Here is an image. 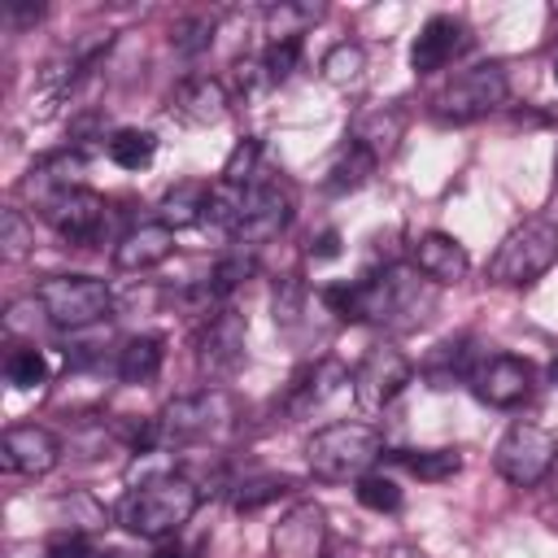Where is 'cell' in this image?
Instances as JSON below:
<instances>
[{
	"label": "cell",
	"mask_w": 558,
	"mask_h": 558,
	"mask_svg": "<svg viewBox=\"0 0 558 558\" xmlns=\"http://www.w3.org/2000/svg\"><path fill=\"white\" fill-rule=\"evenodd\" d=\"M318 301L340 323H379L392 331L418 327L436 305V283L418 266H384L366 279H344L318 288Z\"/></svg>",
	"instance_id": "cell-1"
},
{
	"label": "cell",
	"mask_w": 558,
	"mask_h": 558,
	"mask_svg": "<svg viewBox=\"0 0 558 558\" xmlns=\"http://www.w3.org/2000/svg\"><path fill=\"white\" fill-rule=\"evenodd\" d=\"M196 506H201V484L183 471H161V475L131 484L122 501L113 506V519L131 536L161 541V536H174L196 514Z\"/></svg>",
	"instance_id": "cell-2"
},
{
	"label": "cell",
	"mask_w": 558,
	"mask_h": 558,
	"mask_svg": "<svg viewBox=\"0 0 558 558\" xmlns=\"http://www.w3.org/2000/svg\"><path fill=\"white\" fill-rule=\"evenodd\" d=\"M310 475L323 484H344L371 475L375 462H384V436L371 423H331L310 436L305 445Z\"/></svg>",
	"instance_id": "cell-3"
},
{
	"label": "cell",
	"mask_w": 558,
	"mask_h": 558,
	"mask_svg": "<svg viewBox=\"0 0 558 558\" xmlns=\"http://www.w3.org/2000/svg\"><path fill=\"white\" fill-rule=\"evenodd\" d=\"M554 262H558V222L527 218L514 231H506V240L488 257V279L501 288H523V283L541 279Z\"/></svg>",
	"instance_id": "cell-4"
},
{
	"label": "cell",
	"mask_w": 558,
	"mask_h": 558,
	"mask_svg": "<svg viewBox=\"0 0 558 558\" xmlns=\"http://www.w3.org/2000/svg\"><path fill=\"white\" fill-rule=\"evenodd\" d=\"M35 305L57 331H83L113 310V292L96 275H48L35 288Z\"/></svg>",
	"instance_id": "cell-5"
},
{
	"label": "cell",
	"mask_w": 558,
	"mask_h": 558,
	"mask_svg": "<svg viewBox=\"0 0 558 558\" xmlns=\"http://www.w3.org/2000/svg\"><path fill=\"white\" fill-rule=\"evenodd\" d=\"M558 462V440L541 423H510L493 449V466L514 488H536L549 480Z\"/></svg>",
	"instance_id": "cell-6"
},
{
	"label": "cell",
	"mask_w": 558,
	"mask_h": 558,
	"mask_svg": "<svg viewBox=\"0 0 558 558\" xmlns=\"http://www.w3.org/2000/svg\"><path fill=\"white\" fill-rule=\"evenodd\" d=\"M506 92H510L506 70H501L497 61H484V65L462 70V74L432 100V113H436V122H453V126H462V122L488 118L497 105H506Z\"/></svg>",
	"instance_id": "cell-7"
},
{
	"label": "cell",
	"mask_w": 558,
	"mask_h": 558,
	"mask_svg": "<svg viewBox=\"0 0 558 558\" xmlns=\"http://www.w3.org/2000/svg\"><path fill=\"white\" fill-rule=\"evenodd\" d=\"M231 414L222 392H196V397H174L157 418H153V440L157 449H183L196 445L205 436H214L222 427V418Z\"/></svg>",
	"instance_id": "cell-8"
},
{
	"label": "cell",
	"mask_w": 558,
	"mask_h": 558,
	"mask_svg": "<svg viewBox=\"0 0 558 558\" xmlns=\"http://www.w3.org/2000/svg\"><path fill=\"white\" fill-rule=\"evenodd\" d=\"M44 222L74 248H92L100 244L105 227H109V201L92 187H70L61 196H52L48 205H39Z\"/></svg>",
	"instance_id": "cell-9"
},
{
	"label": "cell",
	"mask_w": 558,
	"mask_h": 558,
	"mask_svg": "<svg viewBox=\"0 0 558 558\" xmlns=\"http://www.w3.org/2000/svg\"><path fill=\"white\" fill-rule=\"evenodd\" d=\"M410 375H414V366H410V357H405L401 349L375 344V349L362 353V362H357V371H353V397H357V405H362L366 414L388 410V405L401 397V388L410 384Z\"/></svg>",
	"instance_id": "cell-10"
},
{
	"label": "cell",
	"mask_w": 558,
	"mask_h": 558,
	"mask_svg": "<svg viewBox=\"0 0 558 558\" xmlns=\"http://www.w3.org/2000/svg\"><path fill=\"white\" fill-rule=\"evenodd\" d=\"M532 384H536L532 362L527 357H514V353H493L471 375V392L484 405H493V410H514L519 401L532 397Z\"/></svg>",
	"instance_id": "cell-11"
},
{
	"label": "cell",
	"mask_w": 558,
	"mask_h": 558,
	"mask_svg": "<svg viewBox=\"0 0 558 558\" xmlns=\"http://www.w3.org/2000/svg\"><path fill=\"white\" fill-rule=\"evenodd\" d=\"M288 218H292V192L279 179H253L248 196H244L235 240L240 244H266L288 227Z\"/></svg>",
	"instance_id": "cell-12"
},
{
	"label": "cell",
	"mask_w": 558,
	"mask_h": 558,
	"mask_svg": "<svg viewBox=\"0 0 558 558\" xmlns=\"http://www.w3.org/2000/svg\"><path fill=\"white\" fill-rule=\"evenodd\" d=\"M275 558H327V510L318 501H296L270 527Z\"/></svg>",
	"instance_id": "cell-13"
},
{
	"label": "cell",
	"mask_w": 558,
	"mask_h": 558,
	"mask_svg": "<svg viewBox=\"0 0 558 558\" xmlns=\"http://www.w3.org/2000/svg\"><path fill=\"white\" fill-rule=\"evenodd\" d=\"M244 336H248L244 314L218 310V314L201 327V336H196V366H201V375H209V379L231 375V371L244 362Z\"/></svg>",
	"instance_id": "cell-14"
},
{
	"label": "cell",
	"mask_w": 558,
	"mask_h": 558,
	"mask_svg": "<svg viewBox=\"0 0 558 558\" xmlns=\"http://www.w3.org/2000/svg\"><path fill=\"white\" fill-rule=\"evenodd\" d=\"M61 458V445L48 427H35V423H17L0 436V466L9 475H44L52 471Z\"/></svg>",
	"instance_id": "cell-15"
},
{
	"label": "cell",
	"mask_w": 558,
	"mask_h": 558,
	"mask_svg": "<svg viewBox=\"0 0 558 558\" xmlns=\"http://www.w3.org/2000/svg\"><path fill=\"white\" fill-rule=\"evenodd\" d=\"M462 48H466V26H462L458 17H449V13H436V17H427V22L418 26V35H414V44H410V70H414V74H436V70H445Z\"/></svg>",
	"instance_id": "cell-16"
},
{
	"label": "cell",
	"mask_w": 558,
	"mask_h": 558,
	"mask_svg": "<svg viewBox=\"0 0 558 558\" xmlns=\"http://www.w3.org/2000/svg\"><path fill=\"white\" fill-rule=\"evenodd\" d=\"M170 113L179 122H187V126H214L227 113V87L218 78H209V74L183 78L174 87V96H170Z\"/></svg>",
	"instance_id": "cell-17"
},
{
	"label": "cell",
	"mask_w": 558,
	"mask_h": 558,
	"mask_svg": "<svg viewBox=\"0 0 558 558\" xmlns=\"http://www.w3.org/2000/svg\"><path fill=\"white\" fill-rule=\"evenodd\" d=\"M414 266H418L432 283H458V279H466L471 257H466V248H462L449 231H423V235L414 240Z\"/></svg>",
	"instance_id": "cell-18"
},
{
	"label": "cell",
	"mask_w": 558,
	"mask_h": 558,
	"mask_svg": "<svg viewBox=\"0 0 558 558\" xmlns=\"http://www.w3.org/2000/svg\"><path fill=\"white\" fill-rule=\"evenodd\" d=\"M170 253H174V231L166 222H140L118 240L113 266L118 270H148V266H161Z\"/></svg>",
	"instance_id": "cell-19"
},
{
	"label": "cell",
	"mask_w": 558,
	"mask_h": 558,
	"mask_svg": "<svg viewBox=\"0 0 558 558\" xmlns=\"http://www.w3.org/2000/svg\"><path fill=\"white\" fill-rule=\"evenodd\" d=\"M83 153H52V157H39L26 179H22V196H35V205H48L52 196L78 187V174H83Z\"/></svg>",
	"instance_id": "cell-20"
},
{
	"label": "cell",
	"mask_w": 558,
	"mask_h": 558,
	"mask_svg": "<svg viewBox=\"0 0 558 558\" xmlns=\"http://www.w3.org/2000/svg\"><path fill=\"white\" fill-rule=\"evenodd\" d=\"M484 357H475V340L471 336H458V340H440L427 357H423V379L432 384V388H453L458 379H466L471 384V375H475V366H480Z\"/></svg>",
	"instance_id": "cell-21"
},
{
	"label": "cell",
	"mask_w": 558,
	"mask_h": 558,
	"mask_svg": "<svg viewBox=\"0 0 558 558\" xmlns=\"http://www.w3.org/2000/svg\"><path fill=\"white\" fill-rule=\"evenodd\" d=\"M340 384H349V371L340 362H310L305 371H296V379L288 384V414H305L314 405H323Z\"/></svg>",
	"instance_id": "cell-22"
},
{
	"label": "cell",
	"mask_w": 558,
	"mask_h": 558,
	"mask_svg": "<svg viewBox=\"0 0 558 558\" xmlns=\"http://www.w3.org/2000/svg\"><path fill=\"white\" fill-rule=\"evenodd\" d=\"M384 462L410 471L414 480H427V484H440L449 475L462 471V453L458 449H384Z\"/></svg>",
	"instance_id": "cell-23"
},
{
	"label": "cell",
	"mask_w": 558,
	"mask_h": 558,
	"mask_svg": "<svg viewBox=\"0 0 558 558\" xmlns=\"http://www.w3.org/2000/svg\"><path fill=\"white\" fill-rule=\"evenodd\" d=\"M161 362H166V340L161 336H131L126 344H122V353H118V379L122 384H153L157 379V371H161Z\"/></svg>",
	"instance_id": "cell-24"
},
{
	"label": "cell",
	"mask_w": 558,
	"mask_h": 558,
	"mask_svg": "<svg viewBox=\"0 0 558 558\" xmlns=\"http://www.w3.org/2000/svg\"><path fill=\"white\" fill-rule=\"evenodd\" d=\"M375 166H379V157H375L371 148H362L357 140H349V144L340 148V157L331 161L323 187H327V192H353V187H362V183L375 174Z\"/></svg>",
	"instance_id": "cell-25"
},
{
	"label": "cell",
	"mask_w": 558,
	"mask_h": 558,
	"mask_svg": "<svg viewBox=\"0 0 558 558\" xmlns=\"http://www.w3.org/2000/svg\"><path fill=\"white\" fill-rule=\"evenodd\" d=\"M105 153H109V161L122 166V170H144V166L153 161V153H157V135H153V131H140V126H122V131L109 135Z\"/></svg>",
	"instance_id": "cell-26"
},
{
	"label": "cell",
	"mask_w": 558,
	"mask_h": 558,
	"mask_svg": "<svg viewBox=\"0 0 558 558\" xmlns=\"http://www.w3.org/2000/svg\"><path fill=\"white\" fill-rule=\"evenodd\" d=\"M205 192H209V187H196V183L174 187V192L161 201V218H157V222H166L170 231L192 227V222H205Z\"/></svg>",
	"instance_id": "cell-27"
},
{
	"label": "cell",
	"mask_w": 558,
	"mask_h": 558,
	"mask_svg": "<svg viewBox=\"0 0 558 558\" xmlns=\"http://www.w3.org/2000/svg\"><path fill=\"white\" fill-rule=\"evenodd\" d=\"M288 488H292V480H288V475H248V480H240V484H235L231 506H235L240 514H253V510H262L266 501L283 497Z\"/></svg>",
	"instance_id": "cell-28"
},
{
	"label": "cell",
	"mask_w": 558,
	"mask_h": 558,
	"mask_svg": "<svg viewBox=\"0 0 558 558\" xmlns=\"http://www.w3.org/2000/svg\"><path fill=\"white\" fill-rule=\"evenodd\" d=\"M353 140L362 144V148H371L375 157H388L392 148H397V140H401V118L388 109H379V113H371V118H362L357 122V131H353Z\"/></svg>",
	"instance_id": "cell-29"
},
{
	"label": "cell",
	"mask_w": 558,
	"mask_h": 558,
	"mask_svg": "<svg viewBox=\"0 0 558 558\" xmlns=\"http://www.w3.org/2000/svg\"><path fill=\"white\" fill-rule=\"evenodd\" d=\"M4 379L13 384V388H39L44 379H48V357L35 349V344H17V349H9V357H4Z\"/></svg>",
	"instance_id": "cell-30"
},
{
	"label": "cell",
	"mask_w": 558,
	"mask_h": 558,
	"mask_svg": "<svg viewBox=\"0 0 558 558\" xmlns=\"http://www.w3.org/2000/svg\"><path fill=\"white\" fill-rule=\"evenodd\" d=\"M257 270V262L253 257H244V253H231V257H222L209 275H205V292H209V301H227L248 275Z\"/></svg>",
	"instance_id": "cell-31"
},
{
	"label": "cell",
	"mask_w": 558,
	"mask_h": 558,
	"mask_svg": "<svg viewBox=\"0 0 558 558\" xmlns=\"http://www.w3.org/2000/svg\"><path fill=\"white\" fill-rule=\"evenodd\" d=\"M362 65H366V52L357 44H336L323 57V78L336 83V87H349V83L362 78Z\"/></svg>",
	"instance_id": "cell-32"
},
{
	"label": "cell",
	"mask_w": 558,
	"mask_h": 558,
	"mask_svg": "<svg viewBox=\"0 0 558 558\" xmlns=\"http://www.w3.org/2000/svg\"><path fill=\"white\" fill-rule=\"evenodd\" d=\"M353 493H357V501H362L366 510H375V514L401 510V488H397V480H388V475H362Z\"/></svg>",
	"instance_id": "cell-33"
},
{
	"label": "cell",
	"mask_w": 558,
	"mask_h": 558,
	"mask_svg": "<svg viewBox=\"0 0 558 558\" xmlns=\"http://www.w3.org/2000/svg\"><path fill=\"white\" fill-rule=\"evenodd\" d=\"M318 4H279V9H270L266 17H270V39H301V31L310 26V22H318Z\"/></svg>",
	"instance_id": "cell-34"
},
{
	"label": "cell",
	"mask_w": 558,
	"mask_h": 558,
	"mask_svg": "<svg viewBox=\"0 0 558 558\" xmlns=\"http://www.w3.org/2000/svg\"><path fill=\"white\" fill-rule=\"evenodd\" d=\"M305 301H310V292H305L301 279H283V283L275 288V323H279L288 336H292L296 323L305 318Z\"/></svg>",
	"instance_id": "cell-35"
},
{
	"label": "cell",
	"mask_w": 558,
	"mask_h": 558,
	"mask_svg": "<svg viewBox=\"0 0 558 558\" xmlns=\"http://www.w3.org/2000/svg\"><path fill=\"white\" fill-rule=\"evenodd\" d=\"M257 157H262V144L257 140H240L235 148H231V157L222 161V183H235V187H248L253 179H257Z\"/></svg>",
	"instance_id": "cell-36"
},
{
	"label": "cell",
	"mask_w": 558,
	"mask_h": 558,
	"mask_svg": "<svg viewBox=\"0 0 558 558\" xmlns=\"http://www.w3.org/2000/svg\"><path fill=\"white\" fill-rule=\"evenodd\" d=\"M31 244H35V231H31V222L22 218V209H4V214H0V253L13 262V257H22V253H31Z\"/></svg>",
	"instance_id": "cell-37"
},
{
	"label": "cell",
	"mask_w": 558,
	"mask_h": 558,
	"mask_svg": "<svg viewBox=\"0 0 558 558\" xmlns=\"http://www.w3.org/2000/svg\"><path fill=\"white\" fill-rule=\"evenodd\" d=\"M301 61V39H270L266 57H262V74L266 83H283Z\"/></svg>",
	"instance_id": "cell-38"
},
{
	"label": "cell",
	"mask_w": 558,
	"mask_h": 558,
	"mask_svg": "<svg viewBox=\"0 0 558 558\" xmlns=\"http://www.w3.org/2000/svg\"><path fill=\"white\" fill-rule=\"evenodd\" d=\"M209 39H214V22H209V17H187V22H179V26L170 31V44H174L183 57L205 52Z\"/></svg>",
	"instance_id": "cell-39"
},
{
	"label": "cell",
	"mask_w": 558,
	"mask_h": 558,
	"mask_svg": "<svg viewBox=\"0 0 558 558\" xmlns=\"http://www.w3.org/2000/svg\"><path fill=\"white\" fill-rule=\"evenodd\" d=\"M44 558H100V554H96L83 536H74V532H70V536H57V541L48 545V554H44Z\"/></svg>",
	"instance_id": "cell-40"
},
{
	"label": "cell",
	"mask_w": 558,
	"mask_h": 558,
	"mask_svg": "<svg viewBox=\"0 0 558 558\" xmlns=\"http://www.w3.org/2000/svg\"><path fill=\"white\" fill-rule=\"evenodd\" d=\"M336 253H340V231L327 227L323 235L310 240V257H314V262H327V257H336Z\"/></svg>",
	"instance_id": "cell-41"
},
{
	"label": "cell",
	"mask_w": 558,
	"mask_h": 558,
	"mask_svg": "<svg viewBox=\"0 0 558 558\" xmlns=\"http://www.w3.org/2000/svg\"><path fill=\"white\" fill-rule=\"evenodd\" d=\"M379 558H427L418 545H405V541H392V545H384L379 549Z\"/></svg>",
	"instance_id": "cell-42"
},
{
	"label": "cell",
	"mask_w": 558,
	"mask_h": 558,
	"mask_svg": "<svg viewBox=\"0 0 558 558\" xmlns=\"http://www.w3.org/2000/svg\"><path fill=\"white\" fill-rule=\"evenodd\" d=\"M153 558H196V545H166V549H157Z\"/></svg>",
	"instance_id": "cell-43"
},
{
	"label": "cell",
	"mask_w": 558,
	"mask_h": 558,
	"mask_svg": "<svg viewBox=\"0 0 558 558\" xmlns=\"http://www.w3.org/2000/svg\"><path fill=\"white\" fill-rule=\"evenodd\" d=\"M549 384H554V388H558V357H554V362H549Z\"/></svg>",
	"instance_id": "cell-44"
},
{
	"label": "cell",
	"mask_w": 558,
	"mask_h": 558,
	"mask_svg": "<svg viewBox=\"0 0 558 558\" xmlns=\"http://www.w3.org/2000/svg\"><path fill=\"white\" fill-rule=\"evenodd\" d=\"M554 527H558V488H554Z\"/></svg>",
	"instance_id": "cell-45"
},
{
	"label": "cell",
	"mask_w": 558,
	"mask_h": 558,
	"mask_svg": "<svg viewBox=\"0 0 558 558\" xmlns=\"http://www.w3.org/2000/svg\"><path fill=\"white\" fill-rule=\"evenodd\" d=\"M554 83H558V65H554Z\"/></svg>",
	"instance_id": "cell-46"
},
{
	"label": "cell",
	"mask_w": 558,
	"mask_h": 558,
	"mask_svg": "<svg viewBox=\"0 0 558 558\" xmlns=\"http://www.w3.org/2000/svg\"><path fill=\"white\" fill-rule=\"evenodd\" d=\"M554 174H558V157H554Z\"/></svg>",
	"instance_id": "cell-47"
}]
</instances>
